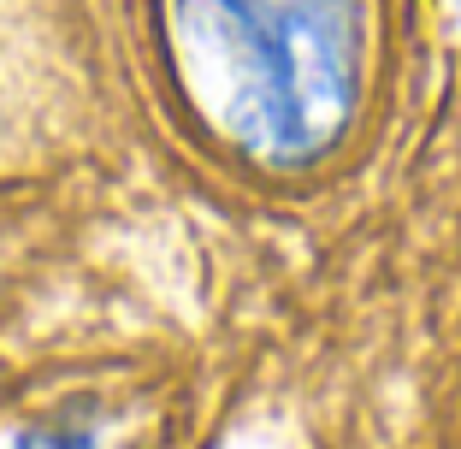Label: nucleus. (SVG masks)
I'll return each instance as SVG.
<instances>
[{"instance_id": "3", "label": "nucleus", "mask_w": 461, "mask_h": 449, "mask_svg": "<svg viewBox=\"0 0 461 449\" xmlns=\"http://www.w3.org/2000/svg\"><path fill=\"white\" fill-rule=\"evenodd\" d=\"M456 6H461V0H456Z\"/></svg>"}, {"instance_id": "2", "label": "nucleus", "mask_w": 461, "mask_h": 449, "mask_svg": "<svg viewBox=\"0 0 461 449\" xmlns=\"http://www.w3.org/2000/svg\"><path fill=\"white\" fill-rule=\"evenodd\" d=\"M18 449H95V437L83 432V426H41V432H30Z\"/></svg>"}, {"instance_id": "1", "label": "nucleus", "mask_w": 461, "mask_h": 449, "mask_svg": "<svg viewBox=\"0 0 461 449\" xmlns=\"http://www.w3.org/2000/svg\"><path fill=\"white\" fill-rule=\"evenodd\" d=\"M219 112L260 160H308L355 112L366 0H184Z\"/></svg>"}]
</instances>
